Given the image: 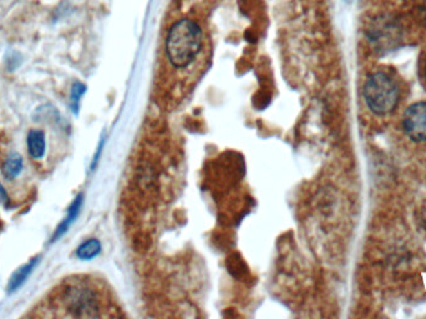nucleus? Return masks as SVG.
I'll return each mask as SVG.
<instances>
[{"mask_svg":"<svg viewBox=\"0 0 426 319\" xmlns=\"http://www.w3.org/2000/svg\"><path fill=\"white\" fill-rule=\"evenodd\" d=\"M113 299L98 279L73 276L54 287L29 317L106 318L116 317Z\"/></svg>","mask_w":426,"mask_h":319,"instance_id":"f257e3e1","label":"nucleus"},{"mask_svg":"<svg viewBox=\"0 0 426 319\" xmlns=\"http://www.w3.org/2000/svg\"><path fill=\"white\" fill-rule=\"evenodd\" d=\"M167 60L175 69H187L203 49V32L197 21L188 18L175 21L166 35Z\"/></svg>","mask_w":426,"mask_h":319,"instance_id":"f03ea898","label":"nucleus"},{"mask_svg":"<svg viewBox=\"0 0 426 319\" xmlns=\"http://www.w3.org/2000/svg\"><path fill=\"white\" fill-rule=\"evenodd\" d=\"M364 98L369 109L377 115L393 113L399 101V89L388 74L374 73L366 79Z\"/></svg>","mask_w":426,"mask_h":319,"instance_id":"7ed1b4c3","label":"nucleus"},{"mask_svg":"<svg viewBox=\"0 0 426 319\" xmlns=\"http://www.w3.org/2000/svg\"><path fill=\"white\" fill-rule=\"evenodd\" d=\"M406 135L414 141H426V102H416L406 109L403 119Z\"/></svg>","mask_w":426,"mask_h":319,"instance_id":"20e7f679","label":"nucleus"},{"mask_svg":"<svg viewBox=\"0 0 426 319\" xmlns=\"http://www.w3.org/2000/svg\"><path fill=\"white\" fill-rule=\"evenodd\" d=\"M82 199H84L82 193L78 195L76 199H74L73 204L70 205L69 210H67V216L61 221L60 225L56 227V230L54 232L53 237H52V242L53 243L56 242L58 239H60L69 231V228L75 222V219H78V216L80 213L81 206H82Z\"/></svg>","mask_w":426,"mask_h":319,"instance_id":"39448f33","label":"nucleus"},{"mask_svg":"<svg viewBox=\"0 0 426 319\" xmlns=\"http://www.w3.org/2000/svg\"><path fill=\"white\" fill-rule=\"evenodd\" d=\"M39 261H41V257H35V258L30 259L27 263H25L24 266L19 267L12 274V277H10L9 282H8V293H14L15 291H18L27 282V277L32 274L34 268L38 266Z\"/></svg>","mask_w":426,"mask_h":319,"instance_id":"423d86ee","label":"nucleus"},{"mask_svg":"<svg viewBox=\"0 0 426 319\" xmlns=\"http://www.w3.org/2000/svg\"><path fill=\"white\" fill-rule=\"evenodd\" d=\"M27 151L30 156L35 160H41L44 157L47 151V141H45V133L43 130L33 129L27 133Z\"/></svg>","mask_w":426,"mask_h":319,"instance_id":"0eeeda50","label":"nucleus"},{"mask_svg":"<svg viewBox=\"0 0 426 319\" xmlns=\"http://www.w3.org/2000/svg\"><path fill=\"white\" fill-rule=\"evenodd\" d=\"M23 157L18 153H10L3 164V175L8 179H14L21 175L23 170Z\"/></svg>","mask_w":426,"mask_h":319,"instance_id":"6e6552de","label":"nucleus"},{"mask_svg":"<svg viewBox=\"0 0 426 319\" xmlns=\"http://www.w3.org/2000/svg\"><path fill=\"white\" fill-rule=\"evenodd\" d=\"M101 252V243L99 239H87V242H84L82 245L78 247L76 250V256L84 261L93 259Z\"/></svg>","mask_w":426,"mask_h":319,"instance_id":"1a4fd4ad","label":"nucleus"},{"mask_svg":"<svg viewBox=\"0 0 426 319\" xmlns=\"http://www.w3.org/2000/svg\"><path fill=\"white\" fill-rule=\"evenodd\" d=\"M85 91H87V87L82 82L80 81L74 82L71 90H70V107H71L74 113H79L80 100Z\"/></svg>","mask_w":426,"mask_h":319,"instance_id":"9d476101","label":"nucleus"},{"mask_svg":"<svg viewBox=\"0 0 426 319\" xmlns=\"http://www.w3.org/2000/svg\"><path fill=\"white\" fill-rule=\"evenodd\" d=\"M0 199H1V202L8 206L9 205V197H8V193L5 190H4V187L1 186V184H0Z\"/></svg>","mask_w":426,"mask_h":319,"instance_id":"9b49d317","label":"nucleus"},{"mask_svg":"<svg viewBox=\"0 0 426 319\" xmlns=\"http://www.w3.org/2000/svg\"><path fill=\"white\" fill-rule=\"evenodd\" d=\"M423 15H424V21H425L426 24V0L425 3H424V7H423Z\"/></svg>","mask_w":426,"mask_h":319,"instance_id":"f8f14e48","label":"nucleus"}]
</instances>
